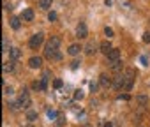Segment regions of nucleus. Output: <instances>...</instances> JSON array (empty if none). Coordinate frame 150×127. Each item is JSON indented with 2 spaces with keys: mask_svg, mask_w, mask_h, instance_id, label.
Returning a JSON list of instances; mask_svg holds the SVG:
<instances>
[{
  "mask_svg": "<svg viewBox=\"0 0 150 127\" xmlns=\"http://www.w3.org/2000/svg\"><path fill=\"white\" fill-rule=\"evenodd\" d=\"M44 42V34L42 32H39V34H34L32 37H30V41H28V46L32 48V49H37L41 44Z\"/></svg>",
  "mask_w": 150,
  "mask_h": 127,
  "instance_id": "f257e3e1",
  "label": "nucleus"
},
{
  "mask_svg": "<svg viewBox=\"0 0 150 127\" xmlns=\"http://www.w3.org/2000/svg\"><path fill=\"white\" fill-rule=\"evenodd\" d=\"M18 101H20V104H21V108H28L30 106V95H28V90L27 88H23L21 90V94H20V97H18Z\"/></svg>",
  "mask_w": 150,
  "mask_h": 127,
  "instance_id": "f03ea898",
  "label": "nucleus"
},
{
  "mask_svg": "<svg viewBox=\"0 0 150 127\" xmlns=\"http://www.w3.org/2000/svg\"><path fill=\"white\" fill-rule=\"evenodd\" d=\"M124 87H125V76H124V74L113 78V85H111V88H115V90H124Z\"/></svg>",
  "mask_w": 150,
  "mask_h": 127,
  "instance_id": "7ed1b4c3",
  "label": "nucleus"
},
{
  "mask_svg": "<svg viewBox=\"0 0 150 127\" xmlns=\"http://www.w3.org/2000/svg\"><path fill=\"white\" fill-rule=\"evenodd\" d=\"M76 35H78L80 39H85V37L88 35V28H87V25H85L83 21L78 23V27H76Z\"/></svg>",
  "mask_w": 150,
  "mask_h": 127,
  "instance_id": "20e7f679",
  "label": "nucleus"
},
{
  "mask_svg": "<svg viewBox=\"0 0 150 127\" xmlns=\"http://www.w3.org/2000/svg\"><path fill=\"white\" fill-rule=\"evenodd\" d=\"M99 85H101L103 88H110V87L113 85V80H111L108 74H101V76H99Z\"/></svg>",
  "mask_w": 150,
  "mask_h": 127,
  "instance_id": "39448f33",
  "label": "nucleus"
},
{
  "mask_svg": "<svg viewBox=\"0 0 150 127\" xmlns=\"http://www.w3.org/2000/svg\"><path fill=\"white\" fill-rule=\"evenodd\" d=\"M42 66V58L41 56H32V58H28V67L30 69H39Z\"/></svg>",
  "mask_w": 150,
  "mask_h": 127,
  "instance_id": "423d86ee",
  "label": "nucleus"
},
{
  "mask_svg": "<svg viewBox=\"0 0 150 127\" xmlns=\"http://www.w3.org/2000/svg\"><path fill=\"white\" fill-rule=\"evenodd\" d=\"M60 42H62V39H60L58 35H51V37H50V41L46 42V46H48V48H53V49H58Z\"/></svg>",
  "mask_w": 150,
  "mask_h": 127,
  "instance_id": "0eeeda50",
  "label": "nucleus"
},
{
  "mask_svg": "<svg viewBox=\"0 0 150 127\" xmlns=\"http://www.w3.org/2000/svg\"><path fill=\"white\" fill-rule=\"evenodd\" d=\"M110 69H111L113 73H122V69H124V64H122V60L110 62Z\"/></svg>",
  "mask_w": 150,
  "mask_h": 127,
  "instance_id": "6e6552de",
  "label": "nucleus"
},
{
  "mask_svg": "<svg viewBox=\"0 0 150 127\" xmlns=\"http://www.w3.org/2000/svg\"><path fill=\"white\" fill-rule=\"evenodd\" d=\"M20 18H21L23 21H34V11H32V9H25Z\"/></svg>",
  "mask_w": 150,
  "mask_h": 127,
  "instance_id": "1a4fd4ad",
  "label": "nucleus"
},
{
  "mask_svg": "<svg viewBox=\"0 0 150 127\" xmlns=\"http://www.w3.org/2000/svg\"><path fill=\"white\" fill-rule=\"evenodd\" d=\"M99 48H101V51H103L106 56H108V53L113 49V46H111V42H110V41H103V42L99 44Z\"/></svg>",
  "mask_w": 150,
  "mask_h": 127,
  "instance_id": "9d476101",
  "label": "nucleus"
},
{
  "mask_svg": "<svg viewBox=\"0 0 150 127\" xmlns=\"http://www.w3.org/2000/svg\"><path fill=\"white\" fill-rule=\"evenodd\" d=\"M108 60L110 62H115V60H120V49H117V48H113L110 53H108Z\"/></svg>",
  "mask_w": 150,
  "mask_h": 127,
  "instance_id": "9b49d317",
  "label": "nucleus"
},
{
  "mask_svg": "<svg viewBox=\"0 0 150 127\" xmlns=\"http://www.w3.org/2000/svg\"><path fill=\"white\" fill-rule=\"evenodd\" d=\"M81 49H83V48H81L80 44H71V46H69V49H67V53H69V55H72V56H76Z\"/></svg>",
  "mask_w": 150,
  "mask_h": 127,
  "instance_id": "f8f14e48",
  "label": "nucleus"
},
{
  "mask_svg": "<svg viewBox=\"0 0 150 127\" xmlns=\"http://www.w3.org/2000/svg\"><path fill=\"white\" fill-rule=\"evenodd\" d=\"M9 56H11V60L16 62V60L21 56V49H20V48H11V49H9Z\"/></svg>",
  "mask_w": 150,
  "mask_h": 127,
  "instance_id": "ddd939ff",
  "label": "nucleus"
},
{
  "mask_svg": "<svg viewBox=\"0 0 150 127\" xmlns=\"http://www.w3.org/2000/svg\"><path fill=\"white\" fill-rule=\"evenodd\" d=\"M2 71L7 74V73H13L14 71V60H9V62H4V67H2Z\"/></svg>",
  "mask_w": 150,
  "mask_h": 127,
  "instance_id": "4468645a",
  "label": "nucleus"
},
{
  "mask_svg": "<svg viewBox=\"0 0 150 127\" xmlns=\"http://www.w3.org/2000/svg\"><path fill=\"white\" fill-rule=\"evenodd\" d=\"M9 23H11V28L18 30V28L21 27V18H18V16H13V18L9 20Z\"/></svg>",
  "mask_w": 150,
  "mask_h": 127,
  "instance_id": "2eb2a0df",
  "label": "nucleus"
},
{
  "mask_svg": "<svg viewBox=\"0 0 150 127\" xmlns=\"http://www.w3.org/2000/svg\"><path fill=\"white\" fill-rule=\"evenodd\" d=\"M51 2H53V0H39V7L42 11H48L51 7Z\"/></svg>",
  "mask_w": 150,
  "mask_h": 127,
  "instance_id": "dca6fc26",
  "label": "nucleus"
},
{
  "mask_svg": "<svg viewBox=\"0 0 150 127\" xmlns=\"http://www.w3.org/2000/svg\"><path fill=\"white\" fill-rule=\"evenodd\" d=\"M136 102H138L139 106H146V104H148V97L143 95V94H141V95H136Z\"/></svg>",
  "mask_w": 150,
  "mask_h": 127,
  "instance_id": "f3484780",
  "label": "nucleus"
},
{
  "mask_svg": "<svg viewBox=\"0 0 150 127\" xmlns=\"http://www.w3.org/2000/svg\"><path fill=\"white\" fill-rule=\"evenodd\" d=\"M96 51H97L96 44H94V42H88V44H87V48H85V53H87V55H94Z\"/></svg>",
  "mask_w": 150,
  "mask_h": 127,
  "instance_id": "a211bd4d",
  "label": "nucleus"
},
{
  "mask_svg": "<svg viewBox=\"0 0 150 127\" xmlns=\"http://www.w3.org/2000/svg\"><path fill=\"white\" fill-rule=\"evenodd\" d=\"M35 118H37V111H35V109H28V111H27V120L34 122Z\"/></svg>",
  "mask_w": 150,
  "mask_h": 127,
  "instance_id": "6ab92c4d",
  "label": "nucleus"
},
{
  "mask_svg": "<svg viewBox=\"0 0 150 127\" xmlns=\"http://www.w3.org/2000/svg\"><path fill=\"white\" fill-rule=\"evenodd\" d=\"M64 123H65V116H64V113H58V116H57V127H64Z\"/></svg>",
  "mask_w": 150,
  "mask_h": 127,
  "instance_id": "aec40b11",
  "label": "nucleus"
},
{
  "mask_svg": "<svg viewBox=\"0 0 150 127\" xmlns=\"http://www.w3.org/2000/svg\"><path fill=\"white\" fill-rule=\"evenodd\" d=\"M72 97H74V101H81V99L85 97V94H83L81 90H74V95H72Z\"/></svg>",
  "mask_w": 150,
  "mask_h": 127,
  "instance_id": "412c9836",
  "label": "nucleus"
},
{
  "mask_svg": "<svg viewBox=\"0 0 150 127\" xmlns=\"http://www.w3.org/2000/svg\"><path fill=\"white\" fill-rule=\"evenodd\" d=\"M7 106H9V108H11L13 111H16L18 108H21V104H20V101H13V102H9Z\"/></svg>",
  "mask_w": 150,
  "mask_h": 127,
  "instance_id": "4be33fe9",
  "label": "nucleus"
},
{
  "mask_svg": "<svg viewBox=\"0 0 150 127\" xmlns=\"http://www.w3.org/2000/svg\"><path fill=\"white\" fill-rule=\"evenodd\" d=\"M132 83H134V80L125 78V87H124V90H131V88H132Z\"/></svg>",
  "mask_w": 150,
  "mask_h": 127,
  "instance_id": "5701e85b",
  "label": "nucleus"
},
{
  "mask_svg": "<svg viewBox=\"0 0 150 127\" xmlns=\"http://www.w3.org/2000/svg\"><path fill=\"white\" fill-rule=\"evenodd\" d=\"M39 81H41V92H42V90H46V88H48V78H44V76H42Z\"/></svg>",
  "mask_w": 150,
  "mask_h": 127,
  "instance_id": "b1692460",
  "label": "nucleus"
},
{
  "mask_svg": "<svg viewBox=\"0 0 150 127\" xmlns=\"http://www.w3.org/2000/svg\"><path fill=\"white\" fill-rule=\"evenodd\" d=\"M57 18H58V16H57L55 11H50V13H48V21H57Z\"/></svg>",
  "mask_w": 150,
  "mask_h": 127,
  "instance_id": "393cba45",
  "label": "nucleus"
},
{
  "mask_svg": "<svg viewBox=\"0 0 150 127\" xmlns=\"http://www.w3.org/2000/svg\"><path fill=\"white\" fill-rule=\"evenodd\" d=\"M104 34H106V35H108V39H110V37H113V34H115V32H113V28H111V27H104Z\"/></svg>",
  "mask_w": 150,
  "mask_h": 127,
  "instance_id": "a878e982",
  "label": "nucleus"
},
{
  "mask_svg": "<svg viewBox=\"0 0 150 127\" xmlns=\"http://www.w3.org/2000/svg\"><path fill=\"white\" fill-rule=\"evenodd\" d=\"M2 51H9V44H7V37L2 39Z\"/></svg>",
  "mask_w": 150,
  "mask_h": 127,
  "instance_id": "bb28decb",
  "label": "nucleus"
},
{
  "mask_svg": "<svg viewBox=\"0 0 150 127\" xmlns=\"http://www.w3.org/2000/svg\"><path fill=\"white\" fill-rule=\"evenodd\" d=\"M125 78H131V80H134V71L132 69H125V74H124Z\"/></svg>",
  "mask_w": 150,
  "mask_h": 127,
  "instance_id": "cd10ccee",
  "label": "nucleus"
},
{
  "mask_svg": "<svg viewBox=\"0 0 150 127\" xmlns=\"http://www.w3.org/2000/svg\"><path fill=\"white\" fill-rule=\"evenodd\" d=\"M62 85H64V81H62L60 78H57V80L53 81V87H55V88H62Z\"/></svg>",
  "mask_w": 150,
  "mask_h": 127,
  "instance_id": "c85d7f7f",
  "label": "nucleus"
},
{
  "mask_svg": "<svg viewBox=\"0 0 150 127\" xmlns=\"http://www.w3.org/2000/svg\"><path fill=\"white\" fill-rule=\"evenodd\" d=\"M13 92H14V90H13L11 85H9V87H7V85L4 87V94H6V95H13Z\"/></svg>",
  "mask_w": 150,
  "mask_h": 127,
  "instance_id": "c756f323",
  "label": "nucleus"
},
{
  "mask_svg": "<svg viewBox=\"0 0 150 127\" xmlns=\"http://www.w3.org/2000/svg\"><path fill=\"white\" fill-rule=\"evenodd\" d=\"M80 64H81L80 60H72V62H71V69H78V67H80Z\"/></svg>",
  "mask_w": 150,
  "mask_h": 127,
  "instance_id": "7c9ffc66",
  "label": "nucleus"
},
{
  "mask_svg": "<svg viewBox=\"0 0 150 127\" xmlns=\"http://www.w3.org/2000/svg\"><path fill=\"white\" fill-rule=\"evenodd\" d=\"M129 99H131L129 94H120V95H118V101H129Z\"/></svg>",
  "mask_w": 150,
  "mask_h": 127,
  "instance_id": "2f4dec72",
  "label": "nucleus"
},
{
  "mask_svg": "<svg viewBox=\"0 0 150 127\" xmlns=\"http://www.w3.org/2000/svg\"><path fill=\"white\" fill-rule=\"evenodd\" d=\"M143 42L150 44V32H145V34H143Z\"/></svg>",
  "mask_w": 150,
  "mask_h": 127,
  "instance_id": "473e14b6",
  "label": "nucleus"
},
{
  "mask_svg": "<svg viewBox=\"0 0 150 127\" xmlns=\"http://www.w3.org/2000/svg\"><path fill=\"white\" fill-rule=\"evenodd\" d=\"M32 88L34 90H41V81H32Z\"/></svg>",
  "mask_w": 150,
  "mask_h": 127,
  "instance_id": "72a5a7b5",
  "label": "nucleus"
},
{
  "mask_svg": "<svg viewBox=\"0 0 150 127\" xmlns=\"http://www.w3.org/2000/svg\"><path fill=\"white\" fill-rule=\"evenodd\" d=\"M48 116H50L51 120H55V118L58 116V113H55V111H51V109H48Z\"/></svg>",
  "mask_w": 150,
  "mask_h": 127,
  "instance_id": "f704fd0d",
  "label": "nucleus"
},
{
  "mask_svg": "<svg viewBox=\"0 0 150 127\" xmlns=\"http://www.w3.org/2000/svg\"><path fill=\"white\" fill-rule=\"evenodd\" d=\"M4 9H6V11H11V9H13V6H11L9 2H4Z\"/></svg>",
  "mask_w": 150,
  "mask_h": 127,
  "instance_id": "c9c22d12",
  "label": "nucleus"
},
{
  "mask_svg": "<svg viewBox=\"0 0 150 127\" xmlns=\"http://www.w3.org/2000/svg\"><path fill=\"white\" fill-rule=\"evenodd\" d=\"M90 90H92V92H96V90H97V85H96V83H94V81H92V83H90Z\"/></svg>",
  "mask_w": 150,
  "mask_h": 127,
  "instance_id": "e433bc0d",
  "label": "nucleus"
},
{
  "mask_svg": "<svg viewBox=\"0 0 150 127\" xmlns=\"http://www.w3.org/2000/svg\"><path fill=\"white\" fill-rule=\"evenodd\" d=\"M104 127H113V123H111V122H108V123H104Z\"/></svg>",
  "mask_w": 150,
  "mask_h": 127,
  "instance_id": "4c0bfd02",
  "label": "nucleus"
},
{
  "mask_svg": "<svg viewBox=\"0 0 150 127\" xmlns=\"http://www.w3.org/2000/svg\"><path fill=\"white\" fill-rule=\"evenodd\" d=\"M81 127H94V125H90V123H83Z\"/></svg>",
  "mask_w": 150,
  "mask_h": 127,
  "instance_id": "58836bf2",
  "label": "nucleus"
},
{
  "mask_svg": "<svg viewBox=\"0 0 150 127\" xmlns=\"http://www.w3.org/2000/svg\"><path fill=\"white\" fill-rule=\"evenodd\" d=\"M25 127H34V125H32V123H30V125H25Z\"/></svg>",
  "mask_w": 150,
  "mask_h": 127,
  "instance_id": "ea45409f",
  "label": "nucleus"
}]
</instances>
